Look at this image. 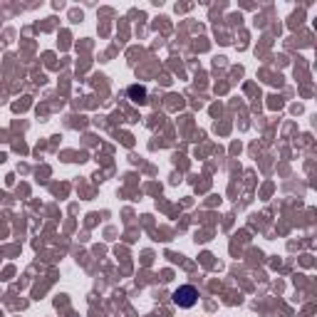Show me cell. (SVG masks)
Returning <instances> with one entry per match:
<instances>
[{"mask_svg": "<svg viewBox=\"0 0 317 317\" xmlns=\"http://www.w3.org/2000/svg\"><path fill=\"white\" fill-rule=\"evenodd\" d=\"M171 300H174V305L189 310V307H194L198 302V290L194 285H181V287H176L171 293Z\"/></svg>", "mask_w": 317, "mask_h": 317, "instance_id": "1", "label": "cell"}, {"mask_svg": "<svg viewBox=\"0 0 317 317\" xmlns=\"http://www.w3.org/2000/svg\"><path fill=\"white\" fill-rule=\"evenodd\" d=\"M129 97H131V102L144 104V102H146V89H144V87H137V85H131V87H129Z\"/></svg>", "mask_w": 317, "mask_h": 317, "instance_id": "2", "label": "cell"}]
</instances>
